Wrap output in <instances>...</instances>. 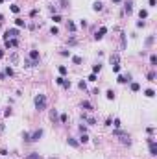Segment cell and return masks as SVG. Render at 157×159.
I'll list each match as a JSON object with an SVG mask.
<instances>
[{"label":"cell","instance_id":"22","mask_svg":"<svg viewBox=\"0 0 157 159\" xmlns=\"http://www.w3.org/2000/svg\"><path fill=\"white\" fill-rule=\"evenodd\" d=\"M57 70H59V76H67V72H68V69H67L65 65H61Z\"/></svg>","mask_w":157,"mask_h":159},{"label":"cell","instance_id":"17","mask_svg":"<svg viewBox=\"0 0 157 159\" xmlns=\"http://www.w3.org/2000/svg\"><path fill=\"white\" fill-rule=\"evenodd\" d=\"M68 6H70V0H59V7L61 9H67Z\"/></svg>","mask_w":157,"mask_h":159},{"label":"cell","instance_id":"27","mask_svg":"<svg viewBox=\"0 0 157 159\" xmlns=\"http://www.w3.org/2000/svg\"><path fill=\"white\" fill-rule=\"evenodd\" d=\"M81 142H83V144H85V142H89V135H87V133H81V137H80V144H81Z\"/></svg>","mask_w":157,"mask_h":159},{"label":"cell","instance_id":"37","mask_svg":"<svg viewBox=\"0 0 157 159\" xmlns=\"http://www.w3.org/2000/svg\"><path fill=\"white\" fill-rule=\"evenodd\" d=\"M100 70H102V65H100V63H98V65H94V67H92V72H94V74H96V72H100Z\"/></svg>","mask_w":157,"mask_h":159},{"label":"cell","instance_id":"24","mask_svg":"<svg viewBox=\"0 0 157 159\" xmlns=\"http://www.w3.org/2000/svg\"><path fill=\"white\" fill-rule=\"evenodd\" d=\"M61 87H65V89H70V87H72V83H70V80H63V83H61Z\"/></svg>","mask_w":157,"mask_h":159},{"label":"cell","instance_id":"42","mask_svg":"<svg viewBox=\"0 0 157 159\" xmlns=\"http://www.w3.org/2000/svg\"><path fill=\"white\" fill-rule=\"evenodd\" d=\"M22 139L28 142V139H30V131H24V133H22Z\"/></svg>","mask_w":157,"mask_h":159},{"label":"cell","instance_id":"31","mask_svg":"<svg viewBox=\"0 0 157 159\" xmlns=\"http://www.w3.org/2000/svg\"><path fill=\"white\" fill-rule=\"evenodd\" d=\"M139 17H140V20H142V19H148V11H146V9H140V11H139Z\"/></svg>","mask_w":157,"mask_h":159},{"label":"cell","instance_id":"11","mask_svg":"<svg viewBox=\"0 0 157 159\" xmlns=\"http://www.w3.org/2000/svg\"><path fill=\"white\" fill-rule=\"evenodd\" d=\"M81 109H83V111H94L92 104H91V102H87V100H83V102H81Z\"/></svg>","mask_w":157,"mask_h":159},{"label":"cell","instance_id":"26","mask_svg":"<svg viewBox=\"0 0 157 159\" xmlns=\"http://www.w3.org/2000/svg\"><path fill=\"white\" fill-rule=\"evenodd\" d=\"M72 63H74V65H81L83 59L80 58V55H74V58H72Z\"/></svg>","mask_w":157,"mask_h":159},{"label":"cell","instance_id":"33","mask_svg":"<svg viewBox=\"0 0 157 159\" xmlns=\"http://www.w3.org/2000/svg\"><path fill=\"white\" fill-rule=\"evenodd\" d=\"M67 120H68V115H67V113H61V117H59V122H61V124H65Z\"/></svg>","mask_w":157,"mask_h":159},{"label":"cell","instance_id":"36","mask_svg":"<svg viewBox=\"0 0 157 159\" xmlns=\"http://www.w3.org/2000/svg\"><path fill=\"white\" fill-rule=\"evenodd\" d=\"M39 157H41V155H39L37 152H31V154H30V155H28L26 159H39Z\"/></svg>","mask_w":157,"mask_h":159},{"label":"cell","instance_id":"7","mask_svg":"<svg viewBox=\"0 0 157 159\" xmlns=\"http://www.w3.org/2000/svg\"><path fill=\"white\" fill-rule=\"evenodd\" d=\"M116 82L118 83H131V74L128 72V74H120L118 78H116Z\"/></svg>","mask_w":157,"mask_h":159},{"label":"cell","instance_id":"21","mask_svg":"<svg viewBox=\"0 0 157 159\" xmlns=\"http://www.w3.org/2000/svg\"><path fill=\"white\" fill-rule=\"evenodd\" d=\"M9 61L13 63V65H17V63H19V54H11L9 55Z\"/></svg>","mask_w":157,"mask_h":159},{"label":"cell","instance_id":"23","mask_svg":"<svg viewBox=\"0 0 157 159\" xmlns=\"http://www.w3.org/2000/svg\"><path fill=\"white\" fill-rule=\"evenodd\" d=\"M155 78H157L155 72H148V74H146V80H148V82H155Z\"/></svg>","mask_w":157,"mask_h":159},{"label":"cell","instance_id":"35","mask_svg":"<svg viewBox=\"0 0 157 159\" xmlns=\"http://www.w3.org/2000/svg\"><path fill=\"white\" fill-rule=\"evenodd\" d=\"M113 126H115L116 130H120V126H122V122H120V118H115V120H113Z\"/></svg>","mask_w":157,"mask_h":159},{"label":"cell","instance_id":"4","mask_svg":"<svg viewBox=\"0 0 157 159\" xmlns=\"http://www.w3.org/2000/svg\"><path fill=\"white\" fill-rule=\"evenodd\" d=\"M17 37H19V28H9L4 33V39H17Z\"/></svg>","mask_w":157,"mask_h":159},{"label":"cell","instance_id":"6","mask_svg":"<svg viewBox=\"0 0 157 159\" xmlns=\"http://www.w3.org/2000/svg\"><path fill=\"white\" fill-rule=\"evenodd\" d=\"M4 46H6V48H17V46H19V39H6Z\"/></svg>","mask_w":157,"mask_h":159},{"label":"cell","instance_id":"52","mask_svg":"<svg viewBox=\"0 0 157 159\" xmlns=\"http://www.w3.org/2000/svg\"><path fill=\"white\" fill-rule=\"evenodd\" d=\"M148 4H150L152 7H155V4H157V2H155V0H148Z\"/></svg>","mask_w":157,"mask_h":159},{"label":"cell","instance_id":"10","mask_svg":"<svg viewBox=\"0 0 157 159\" xmlns=\"http://www.w3.org/2000/svg\"><path fill=\"white\" fill-rule=\"evenodd\" d=\"M67 142H68V146H72V148H80V141H76L74 137H67Z\"/></svg>","mask_w":157,"mask_h":159},{"label":"cell","instance_id":"14","mask_svg":"<svg viewBox=\"0 0 157 159\" xmlns=\"http://www.w3.org/2000/svg\"><path fill=\"white\" fill-rule=\"evenodd\" d=\"M109 61H111V65H118V63H120V55L118 54H113L111 58H109Z\"/></svg>","mask_w":157,"mask_h":159},{"label":"cell","instance_id":"58","mask_svg":"<svg viewBox=\"0 0 157 159\" xmlns=\"http://www.w3.org/2000/svg\"><path fill=\"white\" fill-rule=\"evenodd\" d=\"M2 2H4V0H0V4H2Z\"/></svg>","mask_w":157,"mask_h":159},{"label":"cell","instance_id":"25","mask_svg":"<svg viewBox=\"0 0 157 159\" xmlns=\"http://www.w3.org/2000/svg\"><path fill=\"white\" fill-rule=\"evenodd\" d=\"M153 41H155V35H150V37L146 39V46H148V48H150V46L153 44Z\"/></svg>","mask_w":157,"mask_h":159},{"label":"cell","instance_id":"46","mask_svg":"<svg viewBox=\"0 0 157 159\" xmlns=\"http://www.w3.org/2000/svg\"><path fill=\"white\" fill-rule=\"evenodd\" d=\"M113 72H120V65H113Z\"/></svg>","mask_w":157,"mask_h":159},{"label":"cell","instance_id":"9","mask_svg":"<svg viewBox=\"0 0 157 159\" xmlns=\"http://www.w3.org/2000/svg\"><path fill=\"white\" fill-rule=\"evenodd\" d=\"M39 65V61H33V59H30V58H24V67L26 69H33Z\"/></svg>","mask_w":157,"mask_h":159},{"label":"cell","instance_id":"40","mask_svg":"<svg viewBox=\"0 0 157 159\" xmlns=\"http://www.w3.org/2000/svg\"><path fill=\"white\" fill-rule=\"evenodd\" d=\"M50 33H52V35H57V33H59V30H57L56 26H52V30H50Z\"/></svg>","mask_w":157,"mask_h":159},{"label":"cell","instance_id":"49","mask_svg":"<svg viewBox=\"0 0 157 159\" xmlns=\"http://www.w3.org/2000/svg\"><path fill=\"white\" fill-rule=\"evenodd\" d=\"M144 24H146V22H144V20H139V22H137V28H142Z\"/></svg>","mask_w":157,"mask_h":159},{"label":"cell","instance_id":"15","mask_svg":"<svg viewBox=\"0 0 157 159\" xmlns=\"http://www.w3.org/2000/svg\"><path fill=\"white\" fill-rule=\"evenodd\" d=\"M92 9L94 11H102V9H104V4H102L100 0H96V2H92Z\"/></svg>","mask_w":157,"mask_h":159},{"label":"cell","instance_id":"56","mask_svg":"<svg viewBox=\"0 0 157 159\" xmlns=\"http://www.w3.org/2000/svg\"><path fill=\"white\" fill-rule=\"evenodd\" d=\"M0 58H4V50H0Z\"/></svg>","mask_w":157,"mask_h":159},{"label":"cell","instance_id":"51","mask_svg":"<svg viewBox=\"0 0 157 159\" xmlns=\"http://www.w3.org/2000/svg\"><path fill=\"white\" fill-rule=\"evenodd\" d=\"M37 13H39L37 9H31V11H30V17H35V15H37Z\"/></svg>","mask_w":157,"mask_h":159},{"label":"cell","instance_id":"34","mask_svg":"<svg viewBox=\"0 0 157 159\" xmlns=\"http://www.w3.org/2000/svg\"><path fill=\"white\" fill-rule=\"evenodd\" d=\"M67 28H68L70 31H72V33H74V31H76V24H74V22H70V20L67 22Z\"/></svg>","mask_w":157,"mask_h":159},{"label":"cell","instance_id":"3","mask_svg":"<svg viewBox=\"0 0 157 159\" xmlns=\"http://www.w3.org/2000/svg\"><path fill=\"white\" fill-rule=\"evenodd\" d=\"M43 130L39 128V130H35L33 133H30V139H28V142H37V141H41V137H43Z\"/></svg>","mask_w":157,"mask_h":159},{"label":"cell","instance_id":"55","mask_svg":"<svg viewBox=\"0 0 157 159\" xmlns=\"http://www.w3.org/2000/svg\"><path fill=\"white\" fill-rule=\"evenodd\" d=\"M2 20H4V15H2V13H0V22H2Z\"/></svg>","mask_w":157,"mask_h":159},{"label":"cell","instance_id":"43","mask_svg":"<svg viewBox=\"0 0 157 159\" xmlns=\"http://www.w3.org/2000/svg\"><path fill=\"white\" fill-rule=\"evenodd\" d=\"M63 80H65L63 76H57V78H56V83H57V85H61V83H63Z\"/></svg>","mask_w":157,"mask_h":159},{"label":"cell","instance_id":"28","mask_svg":"<svg viewBox=\"0 0 157 159\" xmlns=\"http://www.w3.org/2000/svg\"><path fill=\"white\" fill-rule=\"evenodd\" d=\"M4 74H6V76H9V78H11V76H13L15 72H13V69H11V67H6V69H4Z\"/></svg>","mask_w":157,"mask_h":159},{"label":"cell","instance_id":"38","mask_svg":"<svg viewBox=\"0 0 157 159\" xmlns=\"http://www.w3.org/2000/svg\"><path fill=\"white\" fill-rule=\"evenodd\" d=\"M52 20L54 22H61L63 19H61V15H52Z\"/></svg>","mask_w":157,"mask_h":159},{"label":"cell","instance_id":"18","mask_svg":"<svg viewBox=\"0 0 157 159\" xmlns=\"http://www.w3.org/2000/svg\"><path fill=\"white\" fill-rule=\"evenodd\" d=\"M124 48H126V33L122 31L120 33V50H124Z\"/></svg>","mask_w":157,"mask_h":159},{"label":"cell","instance_id":"53","mask_svg":"<svg viewBox=\"0 0 157 159\" xmlns=\"http://www.w3.org/2000/svg\"><path fill=\"white\" fill-rule=\"evenodd\" d=\"M0 80H6V74L4 72H0Z\"/></svg>","mask_w":157,"mask_h":159},{"label":"cell","instance_id":"39","mask_svg":"<svg viewBox=\"0 0 157 159\" xmlns=\"http://www.w3.org/2000/svg\"><path fill=\"white\" fill-rule=\"evenodd\" d=\"M78 87H80V89H83V91H85V89H87V83H85V82H83V80H81V82H80V83H78Z\"/></svg>","mask_w":157,"mask_h":159},{"label":"cell","instance_id":"19","mask_svg":"<svg viewBox=\"0 0 157 159\" xmlns=\"http://www.w3.org/2000/svg\"><path fill=\"white\" fill-rule=\"evenodd\" d=\"M15 24H17V28H26V20H22V19H15Z\"/></svg>","mask_w":157,"mask_h":159},{"label":"cell","instance_id":"54","mask_svg":"<svg viewBox=\"0 0 157 159\" xmlns=\"http://www.w3.org/2000/svg\"><path fill=\"white\" fill-rule=\"evenodd\" d=\"M111 2H115V4H120V2H122V0H111Z\"/></svg>","mask_w":157,"mask_h":159},{"label":"cell","instance_id":"32","mask_svg":"<svg viewBox=\"0 0 157 159\" xmlns=\"http://www.w3.org/2000/svg\"><path fill=\"white\" fill-rule=\"evenodd\" d=\"M105 96H107V100H115V91H111V89H109V91L105 93Z\"/></svg>","mask_w":157,"mask_h":159},{"label":"cell","instance_id":"20","mask_svg":"<svg viewBox=\"0 0 157 159\" xmlns=\"http://www.w3.org/2000/svg\"><path fill=\"white\" fill-rule=\"evenodd\" d=\"M129 89H131V91H133V93H139V91H140V85H139V83H137V82H133V83H131V85H129Z\"/></svg>","mask_w":157,"mask_h":159},{"label":"cell","instance_id":"41","mask_svg":"<svg viewBox=\"0 0 157 159\" xmlns=\"http://www.w3.org/2000/svg\"><path fill=\"white\" fill-rule=\"evenodd\" d=\"M61 55H63V58H68V55H70V50H61Z\"/></svg>","mask_w":157,"mask_h":159},{"label":"cell","instance_id":"45","mask_svg":"<svg viewBox=\"0 0 157 159\" xmlns=\"http://www.w3.org/2000/svg\"><path fill=\"white\" fill-rule=\"evenodd\" d=\"M87 80H89V82H96V74H94V72H92V74H91V76H89Z\"/></svg>","mask_w":157,"mask_h":159},{"label":"cell","instance_id":"8","mask_svg":"<svg viewBox=\"0 0 157 159\" xmlns=\"http://www.w3.org/2000/svg\"><path fill=\"white\" fill-rule=\"evenodd\" d=\"M107 33V28L105 26H102L98 31H96V33H94V39H96V41H100V39H104V35Z\"/></svg>","mask_w":157,"mask_h":159},{"label":"cell","instance_id":"44","mask_svg":"<svg viewBox=\"0 0 157 159\" xmlns=\"http://www.w3.org/2000/svg\"><path fill=\"white\" fill-rule=\"evenodd\" d=\"M11 11H13V13H19L20 7H19V6H11Z\"/></svg>","mask_w":157,"mask_h":159},{"label":"cell","instance_id":"13","mask_svg":"<svg viewBox=\"0 0 157 159\" xmlns=\"http://www.w3.org/2000/svg\"><path fill=\"white\" fill-rule=\"evenodd\" d=\"M30 59H33V61H41V55H39V50H31V52H30Z\"/></svg>","mask_w":157,"mask_h":159},{"label":"cell","instance_id":"50","mask_svg":"<svg viewBox=\"0 0 157 159\" xmlns=\"http://www.w3.org/2000/svg\"><path fill=\"white\" fill-rule=\"evenodd\" d=\"M50 11H52V15H54V13H57V7H56V6H50Z\"/></svg>","mask_w":157,"mask_h":159},{"label":"cell","instance_id":"1","mask_svg":"<svg viewBox=\"0 0 157 159\" xmlns=\"http://www.w3.org/2000/svg\"><path fill=\"white\" fill-rule=\"evenodd\" d=\"M33 104H35V109L41 113V111L46 109V106H48V98H46V94H37V96L33 98Z\"/></svg>","mask_w":157,"mask_h":159},{"label":"cell","instance_id":"5","mask_svg":"<svg viewBox=\"0 0 157 159\" xmlns=\"http://www.w3.org/2000/svg\"><path fill=\"white\" fill-rule=\"evenodd\" d=\"M81 120H83V122H87L89 126H94V124H96V118H94V117H89V115H87V111H83V113H81Z\"/></svg>","mask_w":157,"mask_h":159},{"label":"cell","instance_id":"30","mask_svg":"<svg viewBox=\"0 0 157 159\" xmlns=\"http://www.w3.org/2000/svg\"><path fill=\"white\" fill-rule=\"evenodd\" d=\"M150 65H152V67H155V65H157V55H155V54H152V55H150Z\"/></svg>","mask_w":157,"mask_h":159},{"label":"cell","instance_id":"12","mask_svg":"<svg viewBox=\"0 0 157 159\" xmlns=\"http://www.w3.org/2000/svg\"><path fill=\"white\" fill-rule=\"evenodd\" d=\"M124 11L128 13V15H131V11H133V0H128V2H126V6H124Z\"/></svg>","mask_w":157,"mask_h":159},{"label":"cell","instance_id":"57","mask_svg":"<svg viewBox=\"0 0 157 159\" xmlns=\"http://www.w3.org/2000/svg\"><path fill=\"white\" fill-rule=\"evenodd\" d=\"M48 159H56V157H48Z\"/></svg>","mask_w":157,"mask_h":159},{"label":"cell","instance_id":"29","mask_svg":"<svg viewBox=\"0 0 157 159\" xmlns=\"http://www.w3.org/2000/svg\"><path fill=\"white\" fill-rule=\"evenodd\" d=\"M144 94H146L148 98H153V96H155V91H153V89H146V91H144Z\"/></svg>","mask_w":157,"mask_h":159},{"label":"cell","instance_id":"2","mask_svg":"<svg viewBox=\"0 0 157 159\" xmlns=\"http://www.w3.org/2000/svg\"><path fill=\"white\" fill-rule=\"evenodd\" d=\"M113 135L115 137H120V142L122 144H131V139H129V133H126V131H122V130H115L113 131Z\"/></svg>","mask_w":157,"mask_h":159},{"label":"cell","instance_id":"48","mask_svg":"<svg viewBox=\"0 0 157 159\" xmlns=\"http://www.w3.org/2000/svg\"><path fill=\"white\" fill-rule=\"evenodd\" d=\"M80 131H81V133H87V126L81 124V126H80Z\"/></svg>","mask_w":157,"mask_h":159},{"label":"cell","instance_id":"47","mask_svg":"<svg viewBox=\"0 0 157 159\" xmlns=\"http://www.w3.org/2000/svg\"><path fill=\"white\" fill-rule=\"evenodd\" d=\"M111 124H113V120H111V117H107V118H105V126H111Z\"/></svg>","mask_w":157,"mask_h":159},{"label":"cell","instance_id":"16","mask_svg":"<svg viewBox=\"0 0 157 159\" xmlns=\"http://www.w3.org/2000/svg\"><path fill=\"white\" fill-rule=\"evenodd\" d=\"M50 120H52V122H57V120H59L57 109H52V111H50Z\"/></svg>","mask_w":157,"mask_h":159}]
</instances>
